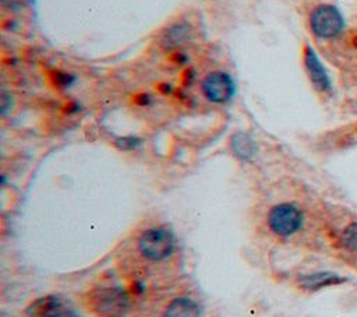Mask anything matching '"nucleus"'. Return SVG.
I'll return each mask as SVG.
<instances>
[{"label":"nucleus","mask_w":357,"mask_h":317,"mask_svg":"<svg viewBox=\"0 0 357 317\" xmlns=\"http://www.w3.org/2000/svg\"><path fill=\"white\" fill-rule=\"evenodd\" d=\"M89 303L99 317H124L130 309L128 295L117 286H102L92 290Z\"/></svg>","instance_id":"1"},{"label":"nucleus","mask_w":357,"mask_h":317,"mask_svg":"<svg viewBox=\"0 0 357 317\" xmlns=\"http://www.w3.org/2000/svg\"><path fill=\"white\" fill-rule=\"evenodd\" d=\"M138 250L149 261H162L174 250V236L166 228H151L139 236Z\"/></svg>","instance_id":"2"},{"label":"nucleus","mask_w":357,"mask_h":317,"mask_svg":"<svg viewBox=\"0 0 357 317\" xmlns=\"http://www.w3.org/2000/svg\"><path fill=\"white\" fill-rule=\"evenodd\" d=\"M304 223V212L300 207L291 202H282L275 207L268 214L269 229L283 237L297 233Z\"/></svg>","instance_id":"3"},{"label":"nucleus","mask_w":357,"mask_h":317,"mask_svg":"<svg viewBox=\"0 0 357 317\" xmlns=\"http://www.w3.org/2000/svg\"><path fill=\"white\" fill-rule=\"evenodd\" d=\"M310 27L315 36L321 39H333L344 28V20L340 11L332 4L315 7L310 15Z\"/></svg>","instance_id":"4"},{"label":"nucleus","mask_w":357,"mask_h":317,"mask_svg":"<svg viewBox=\"0 0 357 317\" xmlns=\"http://www.w3.org/2000/svg\"><path fill=\"white\" fill-rule=\"evenodd\" d=\"M202 92L205 98L213 103H225L234 95V82L227 73H209L202 81Z\"/></svg>","instance_id":"5"},{"label":"nucleus","mask_w":357,"mask_h":317,"mask_svg":"<svg viewBox=\"0 0 357 317\" xmlns=\"http://www.w3.org/2000/svg\"><path fill=\"white\" fill-rule=\"evenodd\" d=\"M332 240L346 263L357 267V218L347 221L339 230L332 233Z\"/></svg>","instance_id":"6"},{"label":"nucleus","mask_w":357,"mask_h":317,"mask_svg":"<svg viewBox=\"0 0 357 317\" xmlns=\"http://www.w3.org/2000/svg\"><path fill=\"white\" fill-rule=\"evenodd\" d=\"M304 66L310 77V81L312 82L315 89H318L319 92L331 91L332 82L329 74L311 46H305L304 49Z\"/></svg>","instance_id":"7"},{"label":"nucleus","mask_w":357,"mask_h":317,"mask_svg":"<svg viewBox=\"0 0 357 317\" xmlns=\"http://www.w3.org/2000/svg\"><path fill=\"white\" fill-rule=\"evenodd\" d=\"M347 278L340 277L336 272L331 271H318V272H310L298 277V285L308 290V292H315L328 286H335L346 282Z\"/></svg>","instance_id":"8"},{"label":"nucleus","mask_w":357,"mask_h":317,"mask_svg":"<svg viewBox=\"0 0 357 317\" xmlns=\"http://www.w3.org/2000/svg\"><path fill=\"white\" fill-rule=\"evenodd\" d=\"M165 317H201V310L192 299L177 297L166 307Z\"/></svg>","instance_id":"9"},{"label":"nucleus","mask_w":357,"mask_h":317,"mask_svg":"<svg viewBox=\"0 0 357 317\" xmlns=\"http://www.w3.org/2000/svg\"><path fill=\"white\" fill-rule=\"evenodd\" d=\"M191 35H192V32H191V27L188 24H185V22L174 24L165 32V35L162 38V43L167 49H173V47L181 46L185 42H188L191 39Z\"/></svg>","instance_id":"10"},{"label":"nucleus","mask_w":357,"mask_h":317,"mask_svg":"<svg viewBox=\"0 0 357 317\" xmlns=\"http://www.w3.org/2000/svg\"><path fill=\"white\" fill-rule=\"evenodd\" d=\"M63 306V302L57 296H45L35 300L26 310L29 317H47L50 313Z\"/></svg>","instance_id":"11"},{"label":"nucleus","mask_w":357,"mask_h":317,"mask_svg":"<svg viewBox=\"0 0 357 317\" xmlns=\"http://www.w3.org/2000/svg\"><path fill=\"white\" fill-rule=\"evenodd\" d=\"M231 149L238 158L250 159L255 154V144L248 135L238 133L231 137Z\"/></svg>","instance_id":"12"},{"label":"nucleus","mask_w":357,"mask_h":317,"mask_svg":"<svg viewBox=\"0 0 357 317\" xmlns=\"http://www.w3.org/2000/svg\"><path fill=\"white\" fill-rule=\"evenodd\" d=\"M0 1L4 8L11 10V11H18L29 3V0H0Z\"/></svg>","instance_id":"13"},{"label":"nucleus","mask_w":357,"mask_h":317,"mask_svg":"<svg viewBox=\"0 0 357 317\" xmlns=\"http://www.w3.org/2000/svg\"><path fill=\"white\" fill-rule=\"evenodd\" d=\"M47 317H79L74 310L64 307V304L61 307H59L57 310H54L53 313H50Z\"/></svg>","instance_id":"14"},{"label":"nucleus","mask_w":357,"mask_h":317,"mask_svg":"<svg viewBox=\"0 0 357 317\" xmlns=\"http://www.w3.org/2000/svg\"><path fill=\"white\" fill-rule=\"evenodd\" d=\"M138 142L139 141L137 138H134V137H124V138L117 140V145L120 148H123V149H132V148H135L138 145Z\"/></svg>","instance_id":"15"},{"label":"nucleus","mask_w":357,"mask_h":317,"mask_svg":"<svg viewBox=\"0 0 357 317\" xmlns=\"http://www.w3.org/2000/svg\"><path fill=\"white\" fill-rule=\"evenodd\" d=\"M8 108H11V99H10V96L6 92H3L1 94V113L6 115Z\"/></svg>","instance_id":"16"},{"label":"nucleus","mask_w":357,"mask_h":317,"mask_svg":"<svg viewBox=\"0 0 357 317\" xmlns=\"http://www.w3.org/2000/svg\"><path fill=\"white\" fill-rule=\"evenodd\" d=\"M356 133H357V130H356Z\"/></svg>","instance_id":"17"}]
</instances>
